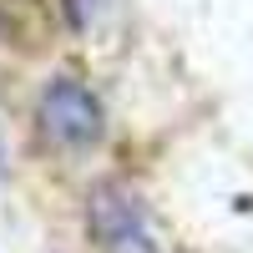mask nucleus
Segmentation results:
<instances>
[{
    "label": "nucleus",
    "mask_w": 253,
    "mask_h": 253,
    "mask_svg": "<svg viewBox=\"0 0 253 253\" xmlns=\"http://www.w3.org/2000/svg\"><path fill=\"white\" fill-rule=\"evenodd\" d=\"M86 228L96 253H162L147 208L126 182H96L86 198Z\"/></svg>",
    "instance_id": "nucleus-2"
},
{
    "label": "nucleus",
    "mask_w": 253,
    "mask_h": 253,
    "mask_svg": "<svg viewBox=\"0 0 253 253\" xmlns=\"http://www.w3.org/2000/svg\"><path fill=\"white\" fill-rule=\"evenodd\" d=\"M96 10H101V0H66V20L76 31H86L91 20H96Z\"/></svg>",
    "instance_id": "nucleus-3"
},
{
    "label": "nucleus",
    "mask_w": 253,
    "mask_h": 253,
    "mask_svg": "<svg viewBox=\"0 0 253 253\" xmlns=\"http://www.w3.org/2000/svg\"><path fill=\"white\" fill-rule=\"evenodd\" d=\"M36 132L56 152H91L107 137V112H101L96 91L81 76L56 71L36 96Z\"/></svg>",
    "instance_id": "nucleus-1"
}]
</instances>
